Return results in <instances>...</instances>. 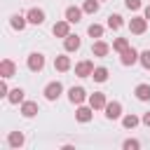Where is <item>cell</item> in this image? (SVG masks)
<instances>
[{
	"mask_svg": "<svg viewBox=\"0 0 150 150\" xmlns=\"http://www.w3.org/2000/svg\"><path fill=\"white\" fill-rule=\"evenodd\" d=\"M129 30H131L134 35H143V33L148 30V19H145V16H134V19L129 21Z\"/></svg>",
	"mask_w": 150,
	"mask_h": 150,
	"instance_id": "cell-1",
	"label": "cell"
},
{
	"mask_svg": "<svg viewBox=\"0 0 150 150\" xmlns=\"http://www.w3.org/2000/svg\"><path fill=\"white\" fill-rule=\"evenodd\" d=\"M120 61H122V66H134L136 61H141V54L134 47H127L124 52H120Z\"/></svg>",
	"mask_w": 150,
	"mask_h": 150,
	"instance_id": "cell-2",
	"label": "cell"
},
{
	"mask_svg": "<svg viewBox=\"0 0 150 150\" xmlns=\"http://www.w3.org/2000/svg\"><path fill=\"white\" fill-rule=\"evenodd\" d=\"M61 91H63V84H61V82H49V84L45 87L42 94H45L47 101H56V98L61 96Z\"/></svg>",
	"mask_w": 150,
	"mask_h": 150,
	"instance_id": "cell-3",
	"label": "cell"
},
{
	"mask_svg": "<svg viewBox=\"0 0 150 150\" xmlns=\"http://www.w3.org/2000/svg\"><path fill=\"white\" fill-rule=\"evenodd\" d=\"M28 68H30L33 73H40V70L45 68V56H42L40 52H33V54L28 56Z\"/></svg>",
	"mask_w": 150,
	"mask_h": 150,
	"instance_id": "cell-4",
	"label": "cell"
},
{
	"mask_svg": "<svg viewBox=\"0 0 150 150\" xmlns=\"http://www.w3.org/2000/svg\"><path fill=\"white\" fill-rule=\"evenodd\" d=\"M105 117L108 120H117V117H122V103L120 101H110V103H105Z\"/></svg>",
	"mask_w": 150,
	"mask_h": 150,
	"instance_id": "cell-5",
	"label": "cell"
},
{
	"mask_svg": "<svg viewBox=\"0 0 150 150\" xmlns=\"http://www.w3.org/2000/svg\"><path fill=\"white\" fill-rule=\"evenodd\" d=\"M14 70H16V66H14L12 59H2V61H0V77L9 80V77L14 75Z\"/></svg>",
	"mask_w": 150,
	"mask_h": 150,
	"instance_id": "cell-6",
	"label": "cell"
},
{
	"mask_svg": "<svg viewBox=\"0 0 150 150\" xmlns=\"http://www.w3.org/2000/svg\"><path fill=\"white\" fill-rule=\"evenodd\" d=\"M26 19H28V23L40 26V23H45V12H42V9H38V7H33V9H28V12H26Z\"/></svg>",
	"mask_w": 150,
	"mask_h": 150,
	"instance_id": "cell-7",
	"label": "cell"
},
{
	"mask_svg": "<svg viewBox=\"0 0 150 150\" xmlns=\"http://www.w3.org/2000/svg\"><path fill=\"white\" fill-rule=\"evenodd\" d=\"M91 73H94V63L91 61H80L75 66V75H80V77H91Z\"/></svg>",
	"mask_w": 150,
	"mask_h": 150,
	"instance_id": "cell-8",
	"label": "cell"
},
{
	"mask_svg": "<svg viewBox=\"0 0 150 150\" xmlns=\"http://www.w3.org/2000/svg\"><path fill=\"white\" fill-rule=\"evenodd\" d=\"M84 98H87V91L82 87H70L68 89V101L70 103H82Z\"/></svg>",
	"mask_w": 150,
	"mask_h": 150,
	"instance_id": "cell-9",
	"label": "cell"
},
{
	"mask_svg": "<svg viewBox=\"0 0 150 150\" xmlns=\"http://www.w3.org/2000/svg\"><path fill=\"white\" fill-rule=\"evenodd\" d=\"M105 94L103 91H94L91 96H89V105L94 108V110H101V108H105Z\"/></svg>",
	"mask_w": 150,
	"mask_h": 150,
	"instance_id": "cell-10",
	"label": "cell"
},
{
	"mask_svg": "<svg viewBox=\"0 0 150 150\" xmlns=\"http://www.w3.org/2000/svg\"><path fill=\"white\" fill-rule=\"evenodd\" d=\"M52 30H54L56 38H66V35H70V21H68V19H66V21H56Z\"/></svg>",
	"mask_w": 150,
	"mask_h": 150,
	"instance_id": "cell-11",
	"label": "cell"
},
{
	"mask_svg": "<svg viewBox=\"0 0 150 150\" xmlns=\"http://www.w3.org/2000/svg\"><path fill=\"white\" fill-rule=\"evenodd\" d=\"M82 12H84V9H80V7L70 5V7H66V19H68L70 23H77V21L82 19Z\"/></svg>",
	"mask_w": 150,
	"mask_h": 150,
	"instance_id": "cell-12",
	"label": "cell"
},
{
	"mask_svg": "<svg viewBox=\"0 0 150 150\" xmlns=\"http://www.w3.org/2000/svg\"><path fill=\"white\" fill-rule=\"evenodd\" d=\"M63 47H66V52H77V49H80V38L73 35V33L66 35V38H63Z\"/></svg>",
	"mask_w": 150,
	"mask_h": 150,
	"instance_id": "cell-13",
	"label": "cell"
},
{
	"mask_svg": "<svg viewBox=\"0 0 150 150\" xmlns=\"http://www.w3.org/2000/svg\"><path fill=\"white\" fill-rule=\"evenodd\" d=\"M21 115L23 117H35L38 115V103L35 101H23L21 103Z\"/></svg>",
	"mask_w": 150,
	"mask_h": 150,
	"instance_id": "cell-14",
	"label": "cell"
},
{
	"mask_svg": "<svg viewBox=\"0 0 150 150\" xmlns=\"http://www.w3.org/2000/svg\"><path fill=\"white\" fill-rule=\"evenodd\" d=\"M108 52H110V47H108L103 40H96V42L91 45V54H94V56H98V59H101V56H105Z\"/></svg>",
	"mask_w": 150,
	"mask_h": 150,
	"instance_id": "cell-15",
	"label": "cell"
},
{
	"mask_svg": "<svg viewBox=\"0 0 150 150\" xmlns=\"http://www.w3.org/2000/svg\"><path fill=\"white\" fill-rule=\"evenodd\" d=\"M54 68L59 70V73H66V70H70V56H56L54 59Z\"/></svg>",
	"mask_w": 150,
	"mask_h": 150,
	"instance_id": "cell-16",
	"label": "cell"
},
{
	"mask_svg": "<svg viewBox=\"0 0 150 150\" xmlns=\"http://www.w3.org/2000/svg\"><path fill=\"white\" fill-rule=\"evenodd\" d=\"M91 112H94V108H91V105H89V108H87V105H80V108H77V112H75V117H77V122H82V124H84V122H89V120H91Z\"/></svg>",
	"mask_w": 150,
	"mask_h": 150,
	"instance_id": "cell-17",
	"label": "cell"
},
{
	"mask_svg": "<svg viewBox=\"0 0 150 150\" xmlns=\"http://www.w3.org/2000/svg\"><path fill=\"white\" fill-rule=\"evenodd\" d=\"M134 94H136L138 101H150V84H138L134 89Z\"/></svg>",
	"mask_w": 150,
	"mask_h": 150,
	"instance_id": "cell-18",
	"label": "cell"
},
{
	"mask_svg": "<svg viewBox=\"0 0 150 150\" xmlns=\"http://www.w3.org/2000/svg\"><path fill=\"white\" fill-rule=\"evenodd\" d=\"M9 23H12V28L23 30V28H26V23H28V19H26V16H21V14H14V16L9 19Z\"/></svg>",
	"mask_w": 150,
	"mask_h": 150,
	"instance_id": "cell-19",
	"label": "cell"
},
{
	"mask_svg": "<svg viewBox=\"0 0 150 150\" xmlns=\"http://www.w3.org/2000/svg\"><path fill=\"white\" fill-rule=\"evenodd\" d=\"M9 103H23V89L16 87V89H9V96H7Z\"/></svg>",
	"mask_w": 150,
	"mask_h": 150,
	"instance_id": "cell-20",
	"label": "cell"
},
{
	"mask_svg": "<svg viewBox=\"0 0 150 150\" xmlns=\"http://www.w3.org/2000/svg\"><path fill=\"white\" fill-rule=\"evenodd\" d=\"M7 143H9L12 148H21V145H23V134H21V131H12L9 138H7Z\"/></svg>",
	"mask_w": 150,
	"mask_h": 150,
	"instance_id": "cell-21",
	"label": "cell"
},
{
	"mask_svg": "<svg viewBox=\"0 0 150 150\" xmlns=\"http://www.w3.org/2000/svg\"><path fill=\"white\" fill-rule=\"evenodd\" d=\"M91 77H94V82H105V80H108V68H103V66L94 68Z\"/></svg>",
	"mask_w": 150,
	"mask_h": 150,
	"instance_id": "cell-22",
	"label": "cell"
},
{
	"mask_svg": "<svg viewBox=\"0 0 150 150\" xmlns=\"http://www.w3.org/2000/svg\"><path fill=\"white\" fill-rule=\"evenodd\" d=\"M138 122H141V120H138L136 115H124V117H122V127H124V129H134V127H138Z\"/></svg>",
	"mask_w": 150,
	"mask_h": 150,
	"instance_id": "cell-23",
	"label": "cell"
},
{
	"mask_svg": "<svg viewBox=\"0 0 150 150\" xmlns=\"http://www.w3.org/2000/svg\"><path fill=\"white\" fill-rule=\"evenodd\" d=\"M122 23H124V21H122L120 14H110V16H108V28L117 30V28H122Z\"/></svg>",
	"mask_w": 150,
	"mask_h": 150,
	"instance_id": "cell-24",
	"label": "cell"
},
{
	"mask_svg": "<svg viewBox=\"0 0 150 150\" xmlns=\"http://www.w3.org/2000/svg\"><path fill=\"white\" fill-rule=\"evenodd\" d=\"M82 9H84L87 14H96V12H98V0H84Z\"/></svg>",
	"mask_w": 150,
	"mask_h": 150,
	"instance_id": "cell-25",
	"label": "cell"
},
{
	"mask_svg": "<svg viewBox=\"0 0 150 150\" xmlns=\"http://www.w3.org/2000/svg\"><path fill=\"white\" fill-rule=\"evenodd\" d=\"M87 33H89L91 38H101V35H103V26H101V23H91V26L87 28Z\"/></svg>",
	"mask_w": 150,
	"mask_h": 150,
	"instance_id": "cell-26",
	"label": "cell"
},
{
	"mask_svg": "<svg viewBox=\"0 0 150 150\" xmlns=\"http://www.w3.org/2000/svg\"><path fill=\"white\" fill-rule=\"evenodd\" d=\"M127 47H129V40H127V38H117V40L112 42V49H115V52H124Z\"/></svg>",
	"mask_w": 150,
	"mask_h": 150,
	"instance_id": "cell-27",
	"label": "cell"
},
{
	"mask_svg": "<svg viewBox=\"0 0 150 150\" xmlns=\"http://www.w3.org/2000/svg\"><path fill=\"white\" fill-rule=\"evenodd\" d=\"M122 148H124V150H136V148H141V143H138L136 138H129V141L122 143Z\"/></svg>",
	"mask_w": 150,
	"mask_h": 150,
	"instance_id": "cell-28",
	"label": "cell"
},
{
	"mask_svg": "<svg viewBox=\"0 0 150 150\" xmlns=\"http://www.w3.org/2000/svg\"><path fill=\"white\" fill-rule=\"evenodd\" d=\"M141 63H143V68H148V70H150V49L141 52Z\"/></svg>",
	"mask_w": 150,
	"mask_h": 150,
	"instance_id": "cell-29",
	"label": "cell"
},
{
	"mask_svg": "<svg viewBox=\"0 0 150 150\" xmlns=\"http://www.w3.org/2000/svg\"><path fill=\"white\" fill-rule=\"evenodd\" d=\"M124 5H127V9H131V12L141 9V0H124Z\"/></svg>",
	"mask_w": 150,
	"mask_h": 150,
	"instance_id": "cell-30",
	"label": "cell"
},
{
	"mask_svg": "<svg viewBox=\"0 0 150 150\" xmlns=\"http://www.w3.org/2000/svg\"><path fill=\"white\" fill-rule=\"evenodd\" d=\"M0 96H5V98L9 96V87H7V80H5V77L0 80Z\"/></svg>",
	"mask_w": 150,
	"mask_h": 150,
	"instance_id": "cell-31",
	"label": "cell"
},
{
	"mask_svg": "<svg viewBox=\"0 0 150 150\" xmlns=\"http://www.w3.org/2000/svg\"><path fill=\"white\" fill-rule=\"evenodd\" d=\"M141 122H143V124H145V127H150V112H145V115H143V117H141Z\"/></svg>",
	"mask_w": 150,
	"mask_h": 150,
	"instance_id": "cell-32",
	"label": "cell"
},
{
	"mask_svg": "<svg viewBox=\"0 0 150 150\" xmlns=\"http://www.w3.org/2000/svg\"><path fill=\"white\" fill-rule=\"evenodd\" d=\"M143 16H145V19H148V21H150V5H148V7H145V14H143Z\"/></svg>",
	"mask_w": 150,
	"mask_h": 150,
	"instance_id": "cell-33",
	"label": "cell"
},
{
	"mask_svg": "<svg viewBox=\"0 0 150 150\" xmlns=\"http://www.w3.org/2000/svg\"><path fill=\"white\" fill-rule=\"evenodd\" d=\"M98 2H103V0H98Z\"/></svg>",
	"mask_w": 150,
	"mask_h": 150,
	"instance_id": "cell-34",
	"label": "cell"
}]
</instances>
